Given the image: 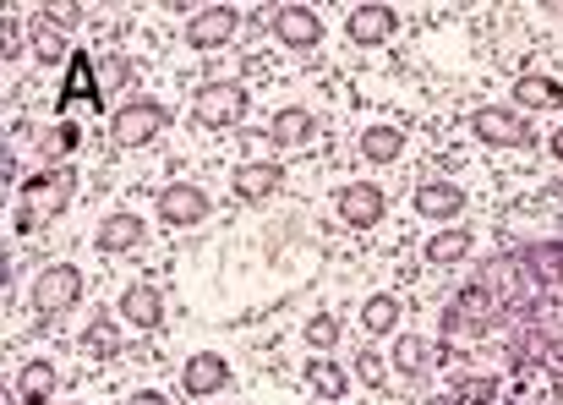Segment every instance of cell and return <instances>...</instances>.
I'll list each match as a JSON object with an SVG mask.
<instances>
[{"mask_svg":"<svg viewBox=\"0 0 563 405\" xmlns=\"http://www.w3.org/2000/svg\"><path fill=\"white\" fill-rule=\"evenodd\" d=\"M93 296H99V274H93L88 258H77V252L39 258L28 274V285L6 296V312L22 302V318H11L6 334L17 329V323H22V340H33V334H66V323H77Z\"/></svg>","mask_w":563,"mask_h":405,"instance_id":"1","label":"cell"},{"mask_svg":"<svg viewBox=\"0 0 563 405\" xmlns=\"http://www.w3.org/2000/svg\"><path fill=\"white\" fill-rule=\"evenodd\" d=\"M257 110H263V88H257L241 66H214L203 83H192L181 94V132L175 137H181L197 159H208L236 132H246Z\"/></svg>","mask_w":563,"mask_h":405,"instance_id":"2","label":"cell"},{"mask_svg":"<svg viewBox=\"0 0 563 405\" xmlns=\"http://www.w3.org/2000/svg\"><path fill=\"white\" fill-rule=\"evenodd\" d=\"M93 132H99L93 159H154L159 148H170L175 132H181V94L159 77V83L126 94Z\"/></svg>","mask_w":563,"mask_h":405,"instance_id":"3","label":"cell"},{"mask_svg":"<svg viewBox=\"0 0 563 405\" xmlns=\"http://www.w3.org/2000/svg\"><path fill=\"white\" fill-rule=\"evenodd\" d=\"M88 384V367L77 362L66 334H33L6 345V405H61Z\"/></svg>","mask_w":563,"mask_h":405,"instance_id":"4","label":"cell"},{"mask_svg":"<svg viewBox=\"0 0 563 405\" xmlns=\"http://www.w3.org/2000/svg\"><path fill=\"white\" fill-rule=\"evenodd\" d=\"M88 208V230H82V258L93 263V274L137 269L143 258H154L164 247V230L154 225L137 198H110V203H82Z\"/></svg>","mask_w":563,"mask_h":405,"instance_id":"5","label":"cell"},{"mask_svg":"<svg viewBox=\"0 0 563 405\" xmlns=\"http://www.w3.org/2000/svg\"><path fill=\"white\" fill-rule=\"evenodd\" d=\"M137 203L154 214V225H159L170 241L203 236V230H214L219 219H225V192H219V181L208 176L203 165L181 170V176L154 181V187H148Z\"/></svg>","mask_w":563,"mask_h":405,"instance_id":"6","label":"cell"},{"mask_svg":"<svg viewBox=\"0 0 563 405\" xmlns=\"http://www.w3.org/2000/svg\"><path fill=\"white\" fill-rule=\"evenodd\" d=\"M208 176L219 181L225 192V214H263V208L296 198L301 187V170L279 154H246V159H219V165H203Z\"/></svg>","mask_w":563,"mask_h":405,"instance_id":"7","label":"cell"},{"mask_svg":"<svg viewBox=\"0 0 563 405\" xmlns=\"http://www.w3.org/2000/svg\"><path fill=\"white\" fill-rule=\"evenodd\" d=\"M170 345H175V329H170ZM246 373H252V362H246V351H225V345H175V395L181 405H230L241 395Z\"/></svg>","mask_w":563,"mask_h":405,"instance_id":"8","label":"cell"},{"mask_svg":"<svg viewBox=\"0 0 563 405\" xmlns=\"http://www.w3.org/2000/svg\"><path fill=\"white\" fill-rule=\"evenodd\" d=\"M323 208H328V219L339 225L345 241L372 247V241L394 225V214H400V187L383 181V176H339L323 187Z\"/></svg>","mask_w":563,"mask_h":405,"instance_id":"9","label":"cell"},{"mask_svg":"<svg viewBox=\"0 0 563 405\" xmlns=\"http://www.w3.org/2000/svg\"><path fill=\"white\" fill-rule=\"evenodd\" d=\"M99 296L110 302V312L137 334V340H159V334L175 329V296L159 274L148 269H115V274H99Z\"/></svg>","mask_w":563,"mask_h":405,"instance_id":"10","label":"cell"},{"mask_svg":"<svg viewBox=\"0 0 563 405\" xmlns=\"http://www.w3.org/2000/svg\"><path fill=\"white\" fill-rule=\"evenodd\" d=\"M421 165V126L405 115H356L345 176H405Z\"/></svg>","mask_w":563,"mask_h":405,"instance_id":"11","label":"cell"},{"mask_svg":"<svg viewBox=\"0 0 563 405\" xmlns=\"http://www.w3.org/2000/svg\"><path fill=\"white\" fill-rule=\"evenodd\" d=\"M257 28L268 33L285 61H323L334 55V11L323 6H307V0H285V6H263L257 11Z\"/></svg>","mask_w":563,"mask_h":405,"instance_id":"12","label":"cell"},{"mask_svg":"<svg viewBox=\"0 0 563 405\" xmlns=\"http://www.w3.org/2000/svg\"><path fill=\"white\" fill-rule=\"evenodd\" d=\"M410 22H416V6H389V0H356V6L334 11V33L345 39V50L356 55V61L400 50Z\"/></svg>","mask_w":563,"mask_h":405,"instance_id":"13","label":"cell"},{"mask_svg":"<svg viewBox=\"0 0 563 405\" xmlns=\"http://www.w3.org/2000/svg\"><path fill=\"white\" fill-rule=\"evenodd\" d=\"M66 340H72L77 362L88 367V373H110L115 362H126V351L137 345V334L126 329L121 318H115L104 296H93V302L82 307V318L66 329Z\"/></svg>","mask_w":563,"mask_h":405,"instance_id":"14","label":"cell"},{"mask_svg":"<svg viewBox=\"0 0 563 405\" xmlns=\"http://www.w3.org/2000/svg\"><path fill=\"white\" fill-rule=\"evenodd\" d=\"M274 367H279V373H285L312 405H356V395H361L350 356H301V351H290L285 362H274Z\"/></svg>","mask_w":563,"mask_h":405,"instance_id":"15","label":"cell"},{"mask_svg":"<svg viewBox=\"0 0 563 405\" xmlns=\"http://www.w3.org/2000/svg\"><path fill=\"white\" fill-rule=\"evenodd\" d=\"M22 50H28L33 72H61V66H72L77 44L61 22L44 17V6H22Z\"/></svg>","mask_w":563,"mask_h":405,"instance_id":"16","label":"cell"},{"mask_svg":"<svg viewBox=\"0 0 563 405\" xmlns=\"http://www.w3.org/2000/svg\"><path fill=\"white\" fill-rule=\"evenodd\" d=\"M61 405H104V400H99V395H88V389H77V395H66Z\"/></svg>","mask_w":563,"mask_h":405,"instance_id":"17","label":"cell"},{"mask_svg":"<svg viewBox=\"0 0 563 405\" xmlns=\"http://www.w3.org/2000/svg\"><path fill=\"white\" fill-rule=\"evenodd\" d=\"M230 405H236V400H230Z\"/></svg>","mask_w":563,"mask_h":405,"instance_id":"18","label":"cell"}]
</instances>
